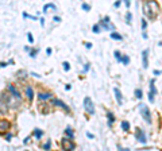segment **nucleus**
<instances>
[{
	"label": "nucleus",
	"instance_id": "5",
	"mask_svg": "<svg viewBox=\"0 0 162 151\" xmlns=\"http://www.w3.org/2000/svg\"><path fill=\"white\" fill-rule=\"evenodd\" d=\"M135 138H136V139L139 140L140 143H146V142H147V139H146V134L140 128L135 129Z\"/></svg>",
	"mask_w": 162,
	"mask_h": 151
},
{
	"label": "nucleus",
	"instance_id": "7",
	"mask_svg": "<svg viewBox=\"0 0 162 151\" xmlns=\"http://www.w3.org/2000/svg\"><path fill=\"white\" fill-rule=\"evenodd\" d=\"M157 93L155 90V86H154V80L150 81V93H148V101L154 102V94Z\"/></svg>",
	"mask_w": 162,
	"mask_h": 151
},
{
	"label": "nucleus",
	"instance_id": "11",
	"mask_svg": "<svg viewBox=\"0 0 162 151\" xmlns=\"http://www.w3.org/2000/svg\"><path fill=\"white\" fill-rule=\"evenodd\" d=\"M26 94H27V97H28L30 100L34 97V92H32V88H31V86H27V88H26Z\"/></svg>",
	"mask_w": 162,
	"mask_h": 151
},
{
	"label": "nucleus",
	"instance_id": "16",
	"mask_svg": "<svg viewBox=\"0 0 162 151\" xmlns=\"http://www.w3.org/2000/svg\"><path fill=\"white\" fill-rule=\"evenodd\" d=\"M107 116H108V126H111V124H112V121L115 120V116L112 115V112H107Z\"/></svg>",
	"mask_w": 162,
	"mask_h": 151
},
{
	"label": "nucleus",
	"instance_id": "6",
	"mask_svg": "<svg viewBox=\"0 0 162 151\" xmlns=\"http://www.w3.org/2000/svg\"><path fill=\"white\" fill-rule=\"evenodd\" d=\"M61 146L64 150H73L74 148V144L70 142V139H62L61 140Z\"/></svg>",
	"mask_w": 162,
	"mask_h": 151
},
{
	"label": "nucleus",
	"instance_id": "36",
	"mask_svg": "<svg viewBox=\"0 0 162 151\" xmlns=\"http://www.w3.org/2000/svg\"><path fill=\"white\" fill-rule=\"evenodd\" d=\"M85 47H86V49H91L92 45H91V43H85Z\"/></svg>",
	"mask_w": 162,
	"mask_h": 151
},
{
	"label": "nucleus",
	"instance_id": "14",
	"mask_svg": "<svg viewBox=\"0 0 162 151\" xmlns=\"http://www.w3.org/2000/svg\"><path fill=\"white\" fill-rule=\"evenodd\" d=\"M38 97H39L40 100H49L51 97V94L50 93H39L38 94Z\"/></svg>",
	"mask_w": 162,
	"mask_h": 151
},
{
	"label": "nucleus",
	"instance_id": "9",
	"mask_svg": "<svg viewBox=\"0 0 162 151\" xmlns=\"http://www.w3.org/2000/svg\"><path fill=\"white\" fill-rule=\"evenodd\" d=\"M113 93H115V97L118 100V104L122 105L123 104V96H122V92L119 90V88H113Z\"/></svg>",
	"mask_w": 162,
	"mask_h": 151
},
{
	"label": "nucleus",
	"instance_id": "12",
	"mask_svg": "<svg viewBox=\"0 0 162 151\" xmlns=\"http://www.w3.org/2000/svg\"><path fill=\"white\" fill-rule=\"evenodd\" d=\"M53 104H56V105H59V107H62L65 111H69V108L66 107V104H64L62 101H59V100H53Z\"/></svg>",
	"mask_w": 162,
	"mask_h": 151
},
{
	"label": "nucleus",
	"instance_id": "38",
	"mask_svg": "<svg viewBox=\"0 0 162 151\" xmlns=\"http://www.w3.org/2000/svg\"><path fill=\"white\" fill-rule=\"evenodd\" d=\"M59 20H61V19H59L58 16H54V22H59Z\"/></svg>",
	"mask_w": 162,
	"mask_h": 151
},
{
	"label": "nucleus",
	"instance_id": "1",
	"mask_svg": "<svg viewBox=\"0 0 162 151\" xmlns=\"http://www.w3.org/2000/svg\"><path fill=\"white\" fill-rule=\"evenodd\" d=\"M143 12L147 18L154 19L158 13V4H157L155 0H147V1L143 4Z\"/></svg>",
	"mask_w": 162,
	"mask_h": 151
},
{
	"label": "nucleus",
	"instance_id": "8",
	"mask_svg": "<svg viewBox=\"0 0 162 151\" xmlns=\"http://www.w3.org/2000/svg\"><path fill=\"white\" fill-rule=\"evenodd\" d=\"M142 62H143V67L147 69V66H148V50L147 49L142 51Z\"/></svg>",
	"mask_w": 162,
	"mask_h": 151
},
{
	"label": "nucleus",
	"instance_id": "28",
	"mask_svg": "<svg viewBox=\"0 0 162 151\" xmlns=\"http://www.w3.org/2000/svg\"><path fill=\"white\" fill-rule=\"evenodd\" d=\"M27 37H28V42H30V43H34V38H32V34H31V32H28V34H27Z\"/></svg>",
	"mask_w": 162,
	"mask_h": 151
},
{
	"label": "nucleus",
	"instance_id": "23",
	"mask_svg": "<svg viewBox=\"0 0 162 151\" xmlns=\"http://www.w3.org/2000/svg\"><path fill=\"white\" fill-rule=\"evenodd\" d=\"M34 135H35V136L38 138V139H39V138H40V136H42V135H43V132L40 131V129H35V131H34Z\"/></svg>",
	"mask_w": 162,
	"mask_h": 151
},
{
	"label": "nucleus",
	"instance_id": "40",
	"mask_svg": "<svg viewBox=\"0 0 162 151\" xmlns=\"http://www.w3.org/2000/svg\"><path fill=\"white\" fill-rule=\"evenodd\" d=\"M11 136H12V135L8 134V135H7V140H11Z\"/></svg>",
	"mask_w": 162,
	"mask_h": 151
},
{
	"label": "nucleus",
	"instance_id": "41",
	"mask_svg": "<svg viewBox=\"0 0 162 151\" xmlns=\"http://www.w3.org/2000/svg\"><path fill=\"white\" fill-rule=\"evenodd\" d=\"M124 1H126V5H127V7H130V1H128V0H124Z\"/></svg>",
	"mask_w": 162,
	"mask_h": 151
},
{
	"label": "nucleus",
	"instance_id": "25",
	"mask_svg": "<svg viewBox=\"0 0 162 151\" xmlns=\"http://www.w3.org/2000/svg\"><path fill=\"white\" fill-rule=\"evenodd\" d=\"M50 147H51V143H50V140H49L47 143H45V146H43V150H50Z\"/></svg>",
	"mask_w": 162,
	"mask_h": 151
},
{
	"label": "nucleus",
	"instance_id": "24",
	"mask_svg": "<svg viewBox=\"0 0 162 151\" xmlns=\"http://www.w3.org/2000/svg\"><path fill=\"white\" fill-rule=\"evenodd\" d=\"M62 65H64V70H65V72H69V69H70V65H69V62H66V61H65Z\"/></svg>",
	"mask_w": 162,
	"mask_h": 151
},
{
	"label": "nucleus",
	"instance_id": "33",
	"mask_svg": "<svg viewBox=\"0 0 162 151\" xmlns=\"http://www.w3.org/2000/svg\"><path fill=\"white\" fill-rule=\"evenodd\" d=\"M46 54H47V55H50V54H51V49L50 47L46 49Z\"/></svg>",
	"mask_w": 162,
	"mask_h": 151
},
{
	"label": "nucleus",
	"instance_id": "35",
	"mask_svg": "<svg viewBox=\"0 0 162 151\" xmlns=\"http://www.w3.org/2000/svg\"><path fill=\"white\" fill-rule=\"evenodd\" d=\"M154 74H155V76H159V74H161V70H154Z\"/></svg>",
	"mask_w": 162,
	"mask_h": 151
},
{
	"label": "nucleus",
	"instance_id": "31",
	"mask_svg": "<svg viewBox=\"0 0 162 151\" xmlns=\"http://www.w3.org/2000/svg\"><path fill=\"white\" fill-rule=\"evenodd\" d=\"M146 26H147V23H146V20L143 19L142 20V30H146Z\"/></svg>",
	"mask_w": 162,
	"mask_h": 151
},
{
	"label": "nucleus",
	"instance_id": "19",
	"mask_svg": "<svg viewBox=\"0 0 162 151\" xmlns=\"http://www.w3.org/2000/svg\"><path fill=\"white\" fill-rule=\"evenodd\" d=\"M23 18H27V19H32V20H38V18H35V16L30 15V13H27V12H23Z\"/></svg>",
	"mask_w": 162,
	"mask_h": 151
},
{
	"label": "nucleus",
	"instance_id": "30",
	"mask_svg": "<svg viewBox=\"0 0 162 151\" xmlns=\"http://www.w3.org/2000/svg\"><path fill=\"white\" fill-rule=\"evenodd\" d=\"M82 8H84L85 11H89V10H91V7H89V5L86 4V3H84V4H82Z\"/></svg>",
	"mask_w": 162,
	"mask_h": 151
},
{
	"label": "nucleus",
	"instance_id": "27",
	"mask_svg": "<svg viewBox=\"0 0 162 151\" xmlns=\"http://www.w3.org/2000/svg\"><path fill=\"white\" fill-rule=\"evenodd\" d=\"M115 57H116V59H118V61H122V55H120V51H115Z\"/></svg>",
	"mask_w": 162,
	"mask_h": 151
},
{
	"label": "nucleus",
	"instance_id": "29",
	"mask_svg": "<svg viewBox=\"0 0 162 151\" xmlns=\"http://www.w3.org/2000/svg\"><path fill=\"white\" fill-rule=\"evenodd\" d=\"M127 23L131 24V13L130 12H127Z\"/></svg>",
	"mask_w": 162,
	"mask_h": 151
},
{
	"label": "nucleus",
	"instance_id": "2",
	"mask_svg": "<svg viewBox=\"0 0 162 151\" xmlns=\"http://www.w3.org/2000/svg\"><path fill=\"white\" fill-rule=\"evenodd\" d=\"M138 107H139V111H140V113H142L143 119H145L147 123H151V115H150V111H148V108L146 107L145 104H139Z\"/></svg>",
	"mask_w": 162,
	"mask_h": 151
},
{
	"label": "nucleus",
	"instance_id": "39",
	"mask_svg": "<svg viewBox=\"0 0 162 151\" xmlns=\"http://www.w3.org/2000/svg\"><path fill=\"white\" fill-rule=\"evenodd\" d=\"M7 65H8V64H5V62H2V65H0V66L4 67V66H7Z\"/></svg>",
	"mask_w": 162,
	"mask_h": 151
},
{
	"label": "nucleus",
	"instance_id": "18",
	"mask_svg": "<svg viewBox=\"0 0 162 151\" xmlns=\"http://www.w3.org/2000/svg\"><path fill=\"white\" fill-rule=\"evenodd\" d=\"M122 62H123L124 65H128L130 64V57L128 55H123L122 57Z\"/></svg>",
	"mask_w": 162,
	"mask_h": 151
},
{
	"label": "nucleus",
	"instance_id": "37",
	"mask_svg": "<svg viewBox=\"0 0 162 151\" xmlns=\"http://www.w3.org/2000/svg\"><path fill=\"white\" fill-rule=\"evenodd\" d=\"M39 20H40V24H42V26H45V19H39Z\"/></svg>",
	"mask_w": 162,
	"mask_h": 151
},
{
	"label": "nucleus",
	"instance_id": "3",
	"mask_svg": "<svg viewBox=\"0 0 162 151\" xmlns=\"http://www.w3.org/2000/svg\"><path fill=\"white\" fill-rule=\"evenodd\" d=\"M84 108H85V111L89 115H93L94 113V105L89 97H85V99H84Z\"/></svg>",
	"mask_w": 162,
	"mask_h": 151
},
{
	"label": "nucleus",
	"instance_id": "20",
	"mask_svg": "<svg viewBox=\"0 0 162 151\" xmlns=\"http://www.w3.org/2000/svg\"><path fill=\"white\" fill-rule=\"evenodd\" d=\"M135 96H136L138 99H142V97H143L142 90H140V89H135Z\"/></svg>",
	"mask_w": 162,
	"mask_h": 151
},
{
	"label": "nucleus",
	"instance_id": "17",
	"mask_svg": "<svg viewBox=\"0 0 162 151\" xmlns=\"http://www.w3.org/2000/svg\"><path fill=\"white\" fill-rule=\"evenodd\" d=\"M122 128H123L124 131H128V129H130V123H128V121H126V120L122 121Z\"/></svg>",
	"mask_w": 162,
	"mask_h": 151
},
{
	"label": "nucleus",
	"instance_id": "15",
	"mask_svg": "<svg viewBox=\"0 0 162 151\" xmlns=\"http://www.w3.org/2000/svg\"><path fill=\"white\" fill-rule=\"evenodd\" d=\"M49 8H53V11H57V7H56V5H54V4H46L45 5V7H43V12H47V10H49Z\"/></svg>",
	"mask_w": 162,
	"mask_h": 151
},
{
	"label": "nucleus",
	"instance_id": "4",
	"mask_svg": "<svg viewBox=\"0 0 162 151\" xmlns=\"http://www.w3.org/2000/svg\"><path fill=\"white\" fill-rule=\"evenodd\" d=\"M100 26H101L104 30H110V31H115V27H113V24H111L110 18H108V16H105V18L103 19L101 22H100Z\"/></svg>",
	"mask_w": 162,
	"mask_h": 151
},
{
	"label": "nucleus",
	"instance_id": "21",
	"mask_svg": "<svg viewBox=\"0 0 162 151\" xmlns=\"http://www.w3.org/2000/svg\"><path fill=\"white\" fill-rule=\"evenodd\" d=\"M65 134L68 135V136H70V138H73V129L72 128H69V127H68L66 129H65Z\"/></svg>",
	"mask_w": 162,
	"mask_h": 151
},
{
	"label": "nucleus",
	"instance_id": "32",
	"mask_svg": "<svg viewBox=\"0 0 162 151\" xmlns=\"http://www.w3.org/2000/svg\"><path fill=\"white\" fill-rule=\"evenodd\" d=\"M37 53H38V50H32L30 55H31V57H35V55H37Z\"/></svg>",
	"mask_w": 162,
	"mask_h": 151
},
{
	"label": "nucleus",
	"instance_id": "22",
	"mask_svg": "<svg viewBox=\"0 0 162 151\" xmlns=\"http://www.w3.org/2000/svg\"><path fill=\"white\" fill-rule=\"evenodd\" d=\"M8 127H10V124L7 123V121H4V120H2V131H4V129H7Z\"/></svg>",
	"mask_w": 162,
	"mask_h": 151
},
{
	"label": "nucleus",
	"instance_id": "26",
	"mask_svg": "<svg viewBox=\"0 0 162 151\" xmlns=\"http://www.w3.org/2000/svg\"><path fill=\"white\" fill-rule=\"evenodd\" d=\"M93 32H96V34H99L100 32V26L99 24H94L93 26Z\"/></svg>",
	"mask_w": 162,
	"mask_h": 151
},
{
	"label": "nucleus",
	"instance_id": "13",
	"mask_svg": "<svg viewBox=\"0 0 162 151\" xmlns=\"http://www.w3.org/2000/svg\"><path fill=\"white\" fill-rule=\"evenodd\" d=\"M111 38H112V39H116V40H122L123 39V37H122L120 34H118V32H111Z\"/></svg>",
	"mask_w": 162,
	"mask_h": 151
},
{
	"label": "nucleus",
	"instance_id": "10",
	"mask_svg": "<svg viewBox=\"0 0 162 151\" xmlns=\"http://www.w3.org/2000/svg\"><path fill=\"white\" fill-rule=\"evenodd\" d=\"M8 90L12 93V97H15V99H18V100H20V94H19V92L15 89V86L14 85H10L8 86Z\"/></svg>",
	"mask_w": 162,
	"mask_h": 151
},
{
	"label": "nucleus",
	"instance_id": "34",
	"mask_svg": "<svg viewBox=\"0 0 162 151\" xmlns=\"http://www.w3.org/2000/svg\"><path fill=\"white\" fill-rule=\"evenodd\" d=\"M86 136H88L89 139H93V135H92L91 132H86Z\"/></svg>",
	"mask_w": 162,
	"mask_h": 151
}]
</instances>
